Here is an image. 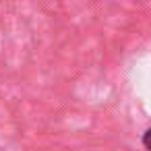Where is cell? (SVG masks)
Returning <instances> with one entry per match:
<instances>
[{
    "mask_svg": "<svg viewBox=\"0 0 151 151\" xmlns=\"http://www.w3.org/2000/svg\"><path fill=\"white\" fill-rule=\"evenodd\" d=\"M143 145H145L147 151H151V128L145 130V134H143Z\"/></svg>",
    "mask_w": 151,
    "mask_h": 151,
    "instance_id": "cell-1",
    "label": "cell"
}]
</instances>
